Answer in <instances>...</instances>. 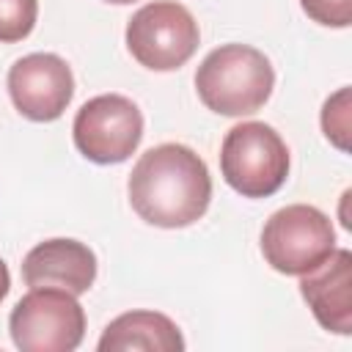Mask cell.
Here are the masks:
<instances>
[{"label": "cell", "mask_w": 352, "mask_h": 352, "mask_svg": "<svg viewBox=\"0 0 352 352\" xmlns=\"http://www.w3.org/2000/svg\"><path fill=\"white\" fill-rule=\"evenodd\" d=\"M129 204L140 220L157 228H187L212 201L206 162L184 143H160L140 154L129 173Z\"/></svg>", "instance_id": "cell-1"}, {"label": "cell", "mask_w": 352, "mask_h": 352, "mask_svg": "<svg viewBox=\"0 0 352 352\" xmlns=\"http://www.w3.org/2000/svg\"><path fill=\"white\" fill-rule=\"evenodd\" d=\"M275 88V69L270 58L250 44H220L212 50L198 72V99L217 116L242 118L258 113Z\"/></svg>", "instance_id": "cell-2"}, {"label": "cell", "mask_w": 352, "mask_h": 352, "mask_svg": "<svg viewBox=\"0 0 352 352\" xmlns=\"http://www.w3.org/2000/svg\"><path fill=\"white\" fill-rule=\"evenodd\" d=\"M220 173L231 190L245 198L275 195L289 176V148L264 121L231 126L220 146Z\"/></svg>", "instance_id": "cell-3"}, {"label": "cell", "mask_w": 352, "mask_h": 352, "mask_svg": "<svg viewBox=\"0 0 352 352\" xmlns=\"http://www.w3.org/2000/svg\"><path fill=\"white\" fill-rule=\"evenodd\" d=\"M11 341L22 352H74L85 336L77 294L55 286L30 289L8 316Z\"/></svg>", "instance_id": "cell-4"}, {"label": "cell", "mask_w": 352, "mask_h": 352, "mask_svg": "<svg viewBox=\"0 0 352 352\" xmlns=\"http://www.w3.org/2000/svg\"><path fill=\"white\" fill-rule=\"evenodd\" d=\"M124 36L129 55L151 72L182 69L201 44L195 16L176 0H154L138 8Z\"/></svg>", "instance_id": "cell-5"}, {"label": "cell", "mask_w": 352, "mask_h": 352, "mask_svg": "<svg viewBox=\"0 0 352 352\" xmlns=\"http://www.w3.org/2000/svg\"><path fill=\"white\" fill-rule=\"evenodd\" d=\"M336 250L330 217L308 204H289L270 214L261 228V253L280 275H305Z\"/></svg>", "instance_id": "cell-6"}, {"label": "cell", "mask_w": 352, "mask_h": 352, "mask_svg": "<svg viewBox=\"0 0 352 352\" xmlns=\"http://www.w3.org/2000/svg\"><path fill=\"white\" fill-rule=\"evenodd\" d=\"M72 138L85 160L118 165L129 160L143 140V113L121 94H99L77 110Z\"/></svg>", "instance_id": "cell-7"}, {"label": "cell", "mask_w": 352, "mask_h": 352, "mask_svg": "<svg viewBox=\"0 0 352 352\" xmlns=\"http://www.w3.org/2000/svg\"><path fill=\"white\" fill-rule=\"evenodd\" d=\"M8 96L14 107L38 124L66 113L74 96V74L55 52H30L8 69Z\"/></svg>", "instance_id": "cell-8"}, {"label": "cell", "mask_w": 352, "mask_h": 352, "mask_svg": "<svg viewBox=\"0 0 352 352\" xmlns=\"http://www.w3.org/2000/svg\"><path fill=\"white\" fill-rule=\"evenodd\" d=\"M300 294L314 319L338 336L352 333V253L336 248L319 267L300 275Z\"/></svg>", "instance_id": "cell-9"}, {"label": "cell", "mask_w": 352, "mask_h": 352, "mask_svg": "<svg viewBox=\"0 0 352 352\" xmlns=\"http://www.w3.org/2000/svg\"><path fill=\"white\" fill-rule=\"evenodd\" d=\"M22 278L30 289L55 286L80 297L96 280V253L80 239H47L22 258Z\"/></svg>", "instance_id": "cell-10"}, {"label": "cell", "mask_w": 352, "mask_h": 352, "mask_svg": "<svg viewBox=\"0 0 352 352\" xmlns=\"http://www.w3.org/2000/svg\"><path fill=\"white\" fill-rule=\"evenodd\" d=\"M96 349L99 352H126V349L182 352L184 338L176 322L160 311H126L104 327Z\"/></svg>", "instance_id": "cell-11"}, {"label": "cell", "mask_w": 352, "mask_h": 352, "mask_svg": "<svg viewBox=\"0 0 352 352\" xmlns=\"http://www.w3.org/2000/svg\"><path fill=\"white\" fill-rule=\"evenodd\" d=\"M38 0H0V44L22 41L33 33Z\"/></svg>", "instance_id": "cell-12"}, {"label": "cell", "mask_w": 352, "mask_h": 352, "mask_svg": "<svg viewBox=\"0 0 352 352\" xmlns=\"http://www.w3.org/2000/svg\"><path fill=\"white\" fill-rule=\"evenodd\" d=\"M322 132L338 151H349V88H338L324 102Z\"/></svg>", "instance_id": "cell-13"}, {"label": "cell", "mask_w": 352, "mask_h": 352, "mask_svg": "<svg viewBox=\"0 0 352 352\" xmlns=\"http://www.w3.org/2000/svg\"><path fill=\"white\" fill-rule=\"evenodd\" d=\"M308 19L324 28H349L352 22V0H300Z\"/></svg>", "instance_id": "cell-14"}, {"label": "cell", "mask_w": 352, "mask_h": 352, "mask_svg": "<svg viewBox=\"0 0 352 352\" xmlns=\"http://www.w3.org/2000/svg\"><path fill=\"white\" fill-rule=\"evenodd\" d=\"M8 292H11V272H8L6 261L0 258V302L8 297Z\"/></svg>", "instance_id": "cell-15"}, {"label": "cell", "mask_w": 352, "mask_h": 352, "mask_svg": "<svg viewBox=\"0 0 352 352\" xmlns=\"http://www.w3.org/2000/svg\"><path fill=\"white\" fill-rule=\"evenodd\" d=\"M104 3H113V6H129V3H138V0H104Z\"/></svg>", "instance_id": "cell-16"}]
</instances>
